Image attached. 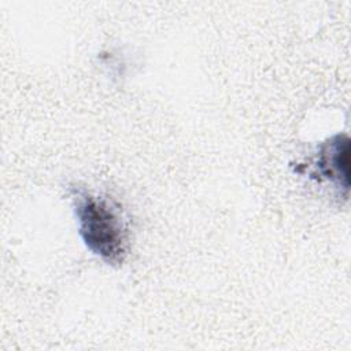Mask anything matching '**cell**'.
Listing matches in <instances>:
<instances>
[{"mask_svg":"<svg viewBox=\"0 0 351 351\" xmlns=\"http://www.w3.org/2000/svg\"><path fill=\"white\" fill-rule=\"evenodd\" d=\"M80 236L85 245L108 265H121L128 255V232L117 210L103 197L82 192L75 197Z\"/></svg>","mask_w":351,"mask_h":351,"instance_id":"6da1fadb","label":"cell"},{"mask_svg":"<svg viewBox=\"0 0 351 351\" xmlns=\"http://www.w3.org/2000/svg\"><path fill=\"white\" fill-rule=\"evenodd\" d=\"M317 169L321 177L343 189L347 196L350 186V138L347 134H336L322 143Z\"/></svg>","mask_w":351,"mask_h":351,"instance_id":"7a4b0ae2","label":"cell"}]
</instances>
